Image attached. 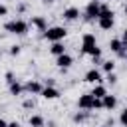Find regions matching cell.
Returning <instances> with one entry per match:
<instances>
[{"label":"cell","instance_id":"cell-1","mask_svg":"<svg viewBox=\"0 0 127 127\" xmlns=\"http://www.w3.org/2000/svg\"><path fill=\"white\" fill-rule=\"evenodd\" d=\"M4 30L8 34H16V36H26L30 32V22L22 20V18H14V20H8L4 24Z\"/></svg>","mask_w":127,"mask_h":127},{"label":"cell","instance_id":"cell-2","mask_svg":"<svg viewBox=\"0 0 127 127\" xmlns=\"http://www.w3.org/2000/svg\"><path fill=\"white\" fill-rule=\"evenodd\" d=\"M77 107L83 109V111H91V109H103L101 105V99L93 97L91 93H81L79 99H77Z\"/></svg>","mask_w":127,"mask_h":127},{"label":"cell","instance_id":"cell-3","mask_svg":"<svg viewBox=\"0 0 127 127\" xmlns=\"http://www.w3.org/2000/svg\"><path fill=\"white\" fill-rule=\"evenodd\" d=\"M42 36L52 44V42H64V38L67 36V30L64 28V26H48L44 32H42Z\"/></svg>","mask_w":127,"mask_h":127},{"label":"cell","instance_id":"cell-4","mask_svg":"<svg viewBox=\"0 0 127 127\" xmlns=\"http://www.w3.org/2000/svg\"><path fill=\"white\" fill-rule=\"evenodd\" d=\"M99 8H101V2L99 0H89L85 10H83V18L85 20H97L99 18Z\"/></svg>","mask_w":127,"mask_h":127},{"label":"cell","instance_id":"cell-5","mask_svg":"<svg viewBox=\"0 0 127 127\" xmlns=\"http://www.w3.org/2000/svg\"><path fill=\"white\" fill-rule=\"evenodd\" d=\"M83 81H87V83H91V85L101 83V81H103V73H101V69H97V67L87 69V71H85V75H83Z\"/></svg>","mask_w":127,"mask_h":127},{"label":"cell","instance_id":"cell-6","mask_svg":"<svg viewBox=\"0 0 127 127\" xmlns=\"http://www.w3.org/2000/svg\"><path fill=\"white\" fill-rule=\"evenodd\" d=\"M42 89H44V83H40L38 79H30V81L24 83V91L30 93V95H40Z\"/></svg>","mask_w":127,"mask_h":127},{"label":"cell","instance_id":"cell-7","mask_svg":"<svg viewBox=\"0 0 127 127\" xmlns=\"http://www.w3.org/2000/svg\"><path fill=\"white\" fill-rule=\"evenodd\" d=\"M79 16H81V12H79L77 6H67V8L62 12V18H64L65 22H75V20H79Z\"/></svg>","mask_w":127,"mask_h":127},{"label":"cell","instance_id":"cell-8","mask_svg":"<svg viewBox=\"0 0 127 127\" xmlns=\"http://www.w3.org/2000/svg\"><path fill=\"white\" fill-rule=\"evenodd\" d=\"M109 50H111L113 54H117L119 58H123V56H125V52H127V48L123 46L121 38H111V40H109Z\"/></svg>","mask_w":127,"mask_h":127},{"label":"cell","instance_id":"cell-9","mask_svg":"<svg viewBox=\"0 0 127 127\" xmlns=\"http://www.w3.org/2000/svg\"><path fill=\"white\" fill-rule=\"evenodd\" d=\"M40 95H42L44 99L52 101V99H58V97H60V89H58L56 85H44V89H42Z\"/></svg>","mask_w":127,"mask_h":127},{"label":"cell","instance_id":"cell-10","mask_svg":"<svg viewBox=\"0 0 127 127\" xmlns=\"http://www.w3.org/2000/svg\"><path fill=\"white\" fill-rule=\"evenodd\" d=\"M71 64H73V58H71L67 52L56 58V65H58L60 69H67V67H71Z\"/></svg>","mask_w":127,"mask_h":127},{"label":"cell","instance_id":"cell-11","mask_svg":"<svg viewBox=\"0 0 127 127\" xmlns=\"http://www.w3.org/2000/svg\"><path fill=\"white\" fill-rule=\"evenodd\" d=\"M30 26H34L38 32H44V30L48 28V20H46L44 16H32V20H30Z\"/></svg>","mask_w":127,"mask_h":127},{"label":"cell","instance_id":"cell-12","mask_svg":"<svg viewBox=\"0 0 127 127\" xmlns=\"http://www.w3.org/2000/svg\"><path fill=\"white\" fill-rule=\"evenodd\" d=\"M101 105H103V109L113 111V109L117 107V97H115V95H111V93H107V95L101 99Z\"/></svg>","mask_w":127,"mask_h":127},{"label":"cell","instance_id":"cell-13","mask_svg":"<svg viewBox=\"0 0 127 127\" xmlns=\"http://www.w3.org/2000/svg\"><path fill=\"white\" fill-rule=\"evenodd\" d=\"M97 26H99V30L109 32V30H113V26H115V18H97Z\"/></svg>","mask_w":127,"mask_h":127},{"label":"cell","instance_id":"cell-14","mask_svg":"<svg viewBox=\"0 0 127 127\" xmlns=\"http://www.w3.org/2000/svg\"><path fill=\"white\" fill-rule=\"evenodd\" d=\"M67 50H65V46H64V42H52V46H50V54L54 56V58H58V56H62V54H65Z\"/></svg>","mask_w":127,"mask_h":127},{"label":"cell","instance_id":"cell-15","mask_svg":"<svg viewBox=\"0 0 127 127\" xmlns=\"http://www.w3.org/2000/svg\"><path fill=\"white\" fill-rule=\"evenodd\" d=\"M89 93H91L93 97H97V99H103V97H105L109 91H107V87H105L103 83H95V85H93V89H91Z\"/></svg>","mask_w":127,"mask_h":127},{"label":"cell","instance_id":"cell-16","mask_svg":"<svg viewBox=\"0 0 127 127\" xmlns=\"http://www.w3.org/2000/svg\"><path fill=\"white\" fill-rule=\"evenodd\" d=\"M8 89H10V95H14V97H18V95H22L24 93V85L16 79V81H12L10 85H8Z\"/></svg>","mask_w":127,"mask_h":127},{"label":"cell","instance_id":"cell-17","mask_svg":"<svg viewBox=\"0 0 127 127\" xmlns=\"http://www.w3.org/2000/svg\"><path fill=\"white\" fill-rule=\"evenodd\" d=\"M28 125H30V127H46V119H44L42 115H30Z\"/></svg>","mask_w":127,"mask_h":127},{"label":"cell","instance_id":"cell-18","mask_svg":"<svg viewBox=\"0 0 127 127\" xmlns=\"http://www.w3.org/2000/svg\"><path fill=\"white\" fill-rule=\"evenodd\" d=\"M111 71H115V62L113 60L101 62V73H111Z\"/></svg>","mask_w":127,"mask_h":127},{"label":"cell","instance_id":"cell-19","mask_svg":"<svg viewBox=\"0 0 127 127\" xmlns=\"http://www.w3.org/2000/svg\"><path fill=\"white\" fill-rule=\"evenodd\" d=\"M87 117H89V111H83V109H81V111L73 113V117H71V119H73V123H85V121H87Z\"/></svg>","mask_w":127,"mask_h":127},{"label":"cell","instance_id":"cell-20","mask_svg":"<svg viewBox=\"0 0 127 127\" xmlns=\"http://www.w3.org/2000/svg\"><path fill=\"white\" fill-rule=\"evenodd\" d=\"M115 14H113V10L107 6V4H101V8H99V18H113Z\"/></svg>","mask_w":127,"mask_h":127},{"label":"cell","instance_id":"cell-21","mask_svg":"<svg viewBox=\"0 0 127 127\" xmlns=\"http://www.w3.org/2000/svg\"><path fill=\"white\" fill-rule=\"evenodd\" d=\"M119 125H123V127H127V107L119 113Z\"/></svg>","mask_w":127,"mask_h":127},{"label":"cell","instance_id":"cell-22","mask_svg":"<svg viewBox=\"0 0 127 127\" xmlns=\"http://www.w3.org/2000/svg\"><path fill=\"white\" fill-rule=\"evenodd\" d=\"M10 56H20V52H22V48L18 46V44H14V46H10Z\"/></svg>","mask_w":127,"mask_h":127},{"label":"cell","instance_id":"cell-23","mask_svg":"<svg viewBox=\"0 0 127 127\" xmlns=\"http://www.w3.org/2000/svg\"><path fill=\"white\" fill-rule=\"evenodd\" d=\"M105 79H107V83H117V75H115V71H111V73H105Z\"/></svg>","mask_w":127,"mask_h":127},{"label":"cell","instance_id":"cell-24","mask_svg":"<svg viewBox=\"0 0 127 127\" xmlns=\"http://www.w3.org/2000/svg\"><path fill=\"white\" fill-rule=\"evenodd\" d=\"M22 105H24V109H34V107H36V101L28 97V99H24V103H22Z\"/></svg>","mask_w":127,"mask_h":127},{"label":"cell","instance_id":"cell-25","mask_svg":"<svg viewBox=\"0 0 127 127\" xmlns=\"http://www.w3.org/2000/svg\"><path fill=\"white\" fill-rule=\"evenodd\" d=\"M4 79H6V83H8V85H10L12 81H16V79H14V73H12V71H6V73H4Z\"/></svg>","mask_w":127,"mask_h":127},{"label":"cell","instance_id":"cell-26","mask_svg":"<svg viewBox=\"0 0 127 127\" xmlns=\"http://www.w3.org/2000/svg\"><path fill=\"white\" fill-rule=\"evenodd\" d=\"M6 14H8V6L0 4V16H6Z\"/></svg>","mask_w":127,"mask_h":127},{"label":"cell","instance_id":"cell-27","mask_svg":"<svg viewBox=\"0 0 127 127\" xmlns=\"http://www.w3.org/2000/svg\"><path fill=\"white\" fill-rule=\"evenodd\" d=\"M121 42H123V46H125V48H127V30H125V32H123V36H121Z\"/></svg>","mask_w":127,"mask_h":127},{"label":"cell","instance_id":"cell-28","mask_svg":"<svg viewBox=\"0 0 127 127\" xmlns=\"http://www.w3.org/2000/svg\"><path fill=\"white\" fill-rule=\"evenodd\" d=\"M6 127H20V123H18V121H8Z\"/></svg>","mask_w":127,"mask_h":127},{"label":"cell","instance_id":"cell-29","mask_svg":"<svg viewBox=\"0 0 127 127\" xmlns=\"http://www.w3.org/2000/svg\"><path fill=\"white\" fill-rule=\"evenodd\" d=\"M44 85H56V81H54V79H46V83H44Z\"/></svg>","mask_w":127,"mask_h":127},{"label":"cell","instance_id":"cell-30","mask_svg":"<svg viewBox=\"0 0 127 127\" xmlns=\"http://www.w3.org/2000/svg\"><path fill=\"white\" fill-rule=\"evenodd\" d=\"M6 125H8V121H6V119H2V117H0V127H6Z\"/></svg>","mask_w":127,"mask_h":127},{"label":"cell","instance_id":"cell-31","mask_svg":"<svg viewBox=\"0 0 127 127\" xmlns=\"http://www.w3.org/2000/svg\"><path fill=\"white\" fill-rule=\"evenodd\" d=\"M46 2H48V4H54V2H58V0H46Z\"/></svg>","mask_w":127,"mask_h":127},{"label":"cell","instance_id":"cell-32","mask_svg":"<svg viewBox=\"0 0 127 127\" xmlns=\"http://www.w3.org/2000/svg\"><path fill=\"white\" fill-rule=\"evenodd\" d=\"M123 12H125V16H127V4H125V6H123Z\"/></svg>","mask_w":127,"mask_h":127},{"label":"cell","instance_id":"cell-33","mask_svg":"<svg viewBox=\"0 0 127 127\" xmlns=\"http://www.w3.org/2000/svg\"><path fill=\"white\" fill-rule=\"evenodd\" d=\"M123 58H125V62H127V52H125V56H123Z\"/></svg>","mask_w":127,"mask_h":127},{"label":"cell","instance_id":"cell-34","mask_svg":"<svg viewBox=\"0 0 127 127\" xmlns=\"http://www.w3.org/2000/svg\"><path fill=\"white\" fill-rule=\"evenodd\" d=\"M101 127H107V125H101Z\"/></svg>","mask_w":127,"mask_h":127},{"label":"cell","instance_id":"cell-35","mask_svg":"<svg viewBox=\"0 0 127 127\" xmlns=\"http://www.w3.org/2000/svg\"><path fill=\"white\" fill-rule=\"evenodd\" d=\"M99 2H101V0H99Z\"/></svg>","mask_w":127,"mask_h":127}]
</instances>
